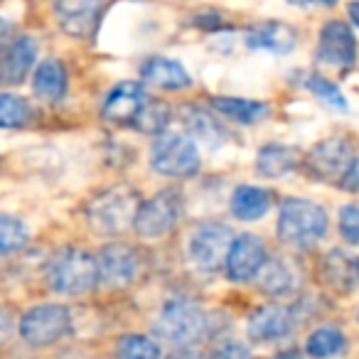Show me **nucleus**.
I'll return each mask as SVG.
<instances>
[{"instance_id":"obj_1","label":"nucleus","mask_w":359,"mask_h":359,"mask_svg":"<svg viewBox=\"0 0 359 359\" xmlns=\"http://www.w3.org/2000/svg\"><path fill=\"white\" fill-rule=\"evenodd\" d=\"M327 231V215L320 205L300 197H290L280 205L278 236L293 249H310Z\"/></svg>"},{"instance_id":"obj_2","label":"nucleus","mask_w":359,"mask_h":359,"mask_svg":"<svg viewBox=\"0 0 359 359\" xmlns=\"http://www.w3.org/2000/svg\"><path fill=\"white\" fill-rule=\"evenodd\" d=\"M138 207V195L128 185H116L86 205V219L96 234H121L126 226L133 224Z\"/></svg>"},{"instance_id":"obj_3","label":"nucleus","mask_w":359,"mask_h":359,"mask_svg":"<svg viewBox=\"0 0 359 359\" xmlns=\"http://www.w3.org/2000/svg\"><path fill=\"white\" fill-rule=\"evenodd\" d=\"M47 278H50V285L57 293L81 295L99 283L96 259L84 249H74V246L62 249L60 254L52 256Z\"/></svg>"},{"instance_id":"obj_4","label":"nucleus","mask_w":359,"mask_h":359,"mask_svg":"<svg viewBox=\"0 0 359 359\" xmlns=\"http://www.w3.org/2000/svg\"><path fill=\"white\" fill-rule=\"evenodd\" d=\"M150 163L160 175L168 177H192L202 165L197 143L182 130H165L155 138Z\"/></svg>"},{"instance_id":"obj_5","label":"nucleus","mask_w":359,"mask_h":359,"mask_svg":"<svg viewBox=\"0 0 359 359\" xmlns=\"http://www.w3.org/2000/svg\"><path fill=\"white\" fill-rule=\"evenodd\" d=\"M207 330V315L197 303L187 298H172L163 305L158 320H155V332L170 344H185L190 347L192 342L205 334Z\"/></svg>"},{"instance_id":"obj_6","label":"nucleus","mask_w":359,"mask_h":359,"mask_svg":"<svg viewBox=\"0 0 359 359\" xmlns=\"http://www.w3.org/2000/svg\"><path fill=\"white\" fill-rule=\"evenodd\" d=\"M182 212H185V205H182L180 192L163 190L150 197L148 202H140L133 219V229L143 239H160L177 226V222L182 219Z\"/></svg>"},{"instance_id":"obj_7","label":"nucleus","mask_w":359,"mask_h":359,"mask_svg":"<svg viewBox=\"0 0 359 359\" xmlns=\"http://www.w3.org/2000/svg\"><path fill=\"white\" fill-rule=\"evenodd\" d=\"M72 330V315L65 305L45 303L27 310L20 320V334L32 347H47L60 342Z\"/></svg>"},{"instance_id":"obj_8","label":"nucleus","mask_w":359,"mask_h":359,"mask_svg":"<svg viewBox=\"0 0 359 359\" xmlns=\"http://www.w3.org/2000/svg\"><path fill=\"white\" fill-rule=\"evenodd\" d=\"M234 244V231L222 222H207L197 226L190 239V259L200 271H215L224 269L229 249Z\"/></svg>"},{"instance_id":"obj_9","label":"nucleus","mask_w":359,"mask_h":359,"mask_svg":"<svg viewBox=\"0 0 359 359\" xmlns=\"http://www.w3.org/2000/svg\"><path fill=\"white\" fill-rule=\"evenodd\" d=\"M352 160H354L352 143H349L347 138L332 135V138L320 140L318 145L310 148V153L303 158V168L313 180L332 182V180L344 177V172H347V168L352 165Z\"/></svg>"},{"instance_id":"obj_10","label":"nucleus","mask_w":359,"mask_h":359,"mask_svg":"<svg viewBox=\"0 0 359 359\" xmlns=\"http://www.w3.org/2000/svg\"><path fill=\"white\" fill-rule=\"evenodd\" d=\"M99 280L109 288H126L138 278L140 256L130 244H106L96 256Z\"/></svg>"},{"instance_id":"obj_11","label":"nucleus","mask_w":359,"mask_h":359,"mask_svg":"<svg viewBox=\"0 0 359 359\" xmlns=\"http://www.w3.org/2000/svg\"><path fill=\"white\" fill-rule=\"evenodd\" d=\"M269 261L266 256V246L259 236L254 234H241L234 236V244L226 256V278L234 283H244L259 276V271L264 269V264Z\"/></svg>"},{"instance_id":"obj_12","label":"nucleus","mask_w":359,"mask_h":359,"mask_svg":"<svg viewBox=\"0 0 359 359\" xmlns=\"http://www.w3.org/2000/svg\"><path fill=\"white\" fill-rule=\"evenodd\" d=\"M318 60L323 65L337 67V69L354 65V60H357V40H354V32L349 30L347 22L330 20L320 30Z\"/></svg>"},{"instance_id":"obj_13","label":"nucleus","mask_w":359,"mask_h":359,"mask_svg":"<svg viewBox=\"0 0 359 359\" xmlns=\"http://www.w3.org/2000/svg\"><path fill=\"white\" fill-rule=\"evenodd\" d=\"M148 101L150 96L140 81H123L109 91L104 106H101V114L111 123H133L135 116L143 111Z\"/></svg>"},{"instance_id":"obj_14","label":"nucleus","mask_w":359,"mask_h":359,"mask_svg":"<svg viewBox=\"0 0 359 359\" xmlns=\"http://www.w3.org/2000/svg\"><path fill=\"white\" fill-rule=\"evenodd\" d=\"M295 327V315L293 308L278 303H269L259 308L249 320V337L254 342H273V339H283L293 332Z\"/></svg>"},{"instance_id":"obj_15","label":"nucleus","mask_w":359,"mask_h":359,"mask_svg":"<svg viewBox=\"0 0 359 359\" xmlns=\"http://www.w3.org/2000/svg\"><path fill=\"white\" fill-rule=\"evenodd\" d=\"M104 6L101 3H91V0H76V3H57L55 13L60 27L72 37L86 40L96 32L99 27V18Z\"/></svg>"},{"instance_id":"obj_16","label":"nucleus","mask_w":359,"mask_h":359,"mask_svg":"<svg viewBox=\"0 0 359 359\" xmlns=\"http://www.w3.org/2000/svg\"><path fill=\"white\" fill-rule=\"evenodd\" d=\"M37 60V42L32 37H18L0 55V84L15 86L27 76Z\"/></svg>"},{"instance_id":"obj_17","label":"nucleus","mask_w":359,"mask_h":359,"mask_svg":"<svg viewBox=\"0 0 359 359\" xmlns=\"http://www.w3.org/2000/svg\"><path fill=\"white\" fill-rule=\"evenodd\" d=\"M140 76H143L145 84H153L165 91L187 89L192 84L190 72L180 62L168 60V57H150V60H145V65L140 67Z\"/></svg>"},{"instance_id":"obj_18","label":"nucleus","mask_w":359,"mask_h":359,"mask_svg":"<svg viewBox=\"0 0 359 359\" xmlns=\"http://www.w3.org/2000/svg\"><path fill=\"white\" fill-rule=\"evenodd\" d=\"M303 163V155L298 148L293 145H280V143H271L264 145L256 155V170H259L264 177L278 180L285 175L293 172L298 165Z\"/></svg>"},{"instance_id":"obj_19","label":"nucleus","mask_w":359,"mask_h":359,"mask_svg":"<svg viewBox=\"0 0 359 359\" xmlns=\"http://www.w3.org/2000/svg\"><path fill=\"white\" fill-rule=\"evenodd\" d=\"M246 45L273 55H288L295 47V30L285 22H264L246 32Z\"/></svg>"},{"instance_id":"obj_20","label":"nucleus","mask_w":359,"mask_h":359,"mask_svg":"<svg viewBox=\"0 0 359 359\" xmlns=\"http://www.w3.org/2000/svg\"><path fill=\"white\" fill-rule=\"evenodd\" d=\"M271 205H273V195L256 185H241L231 195V215L241 222L261 219L264 215H269Z\"/></svg>"},{"instance_id":"obj_21","label":"nucleus","mask_w":359,"mask_h":359,"mask_svg":"<svg viewBox=\"0 0 359 359\" xmlns=\"http://www.w3.org/2000/svg\"><path fill=\"white\" fill-rule=\"evenodd\" d=\"M217 111L226 118L236 121V123L244 126H254L259 121L269 118L271 106L264 104V101H254V99H239V96H217L212 101Z\"/></svg>"},{"instance_id":"obj_22","label":"nucleus","mask_w":359,"mask_h":359,"mask_svg":"<svg viewBox=\"0 0 359 359\" xmlns=\"http://www.w3.org/2000/svg\"><path fill=\"white\" fill-rule=\"evenodd\" d=\"M67 84H69V76L60 60H45L37 67L35 79H32L35 94L45 101H60L67 94Z\"/></svg>"},{"instance_id":"obj_23","label":"nucleus","mask_w":359,"mask_h":359,"mask_svg":"<svg viewBox=\"0 0 359 359\" xmlns=\"http://www.w3.org/2000/svg\"><path fill=\"white\" fill-rule=\"evenodd\" d=\"M256 278H259V288L264 290L266 295H273V298L288 295L290 290L295 288V273L285 261L269 259Z\"/></svg>"},{"instance_id":"obj_24","label":"nucleus","mask_w":359,"mask_h":359,"mask_svg":"<svg viewBox=\"0 0 359 359\" xmlns=\"http://www.w3.org/2000/svg\"><path fill=\"white\" fill-rule=\"evenodd\" d=\"M187 123V130H190V138H200L205 145H210V148H217L219 143H224V128L219 126V121L212 118L207 111L202 109H185V118H182Z\"/></svg>"},{"instance_id":"obj_25","label":"nucleus","mask_w":359,"mask_h":359,"mask_svg":"<svg viewBox=\"0 0 359 359\" xmlns=\"http://www.w3.org/2000/svg\"><path fill=\"white\" fill-rule=\"evenodd\" d=\"M347 347V337H344L342 330L337 327H318L308 337L305 344V352L315 359H334L344 352Z\"/></svg>"},{"instance_id":"obj_26","label":"nucleus","mask_w":359,"mask_h":359,"mask_svg":"<svg viewBox=\"0 0 359 359\" xmlns=\"http://www.w3.org/2000/svg\"><path fill=\"white\" fill-rule=\"evenodd\" d=\"M325 273H327V280L339 290H349L357 278V261H349L344 254L339 251H332L325 261Z\"/></svg>"},{"instance_id":"obj_27","label":"nucleus","mask_w":359,"mask_h":359,"mask_svg":"<svg viewBox=\"0 0 359 359\" xmlns=\"http://www.w3.org/2000/svg\"><path fill=\"white\" fill-rule=\"evenodd\" d=\"M32 109L22 96L0 94V128H20L30 121Z\"/></svg>"},{"instance_id":"obj_28","label":"nucleus","mask_w":359,"mask_h":359,"mask_svg":"<svg viewBox=\"0 0 359 359\" xmlns=\"http://www.w3.org/2000/svg\"><path fill=\"white\" fill-rule=\"evenodd\" d=\"M27 241H30V231L20 219L0 215V254H13V251L25 249Z\"/></svg>"},{"instance_id":"obj_29","label":"nucleus","mask_w":359,"mask_h":359,"mask_svg":"<svg viewBox=\"0 0 359 359\" xmlns=\"http://www.w3.org/2000/svg\"><path fill=\"white\" fill-rule=\"evenodd\" d=\"M168 121H170L168 104H163V101H158V99H150L148 104L143 106V111L135 116L133 126L138 130H143V133H158L160 135V133H165Z\"/></svg>"},{"instance_id":"obj_30","label":"nucleus","mask_w":359,"mask_h":359,"mask_svg":"<svg viewBox=\"0 0 359 359\" xmlns=\"http://www.w3.org/2000/svg\"><path fill=\"white\" fill-rule=\"evenodd\" d=\"M116 354L118 359H160V347L145 334H126L121 337Z\"/></svg>"},{"instance_id":"obj_31","label":"nucleus","mask_w":359,"mask_h":359,"mask_svg":"<svg viewBox=\"0 0 359 359\" xmlns=\"http://www.w3.org/2000/svg\"><path fill=\"white\" fill-rule=\"evenodd\" d=\"M308 89L313 91V94L318 96L323 104H327L330 109L347 111V99H344V94L332 84V81L323 79V76H310V79H308Z\"/></svg>"},{"instance_id":"obj_32","label":"nucleus","mask_w":359,"mask_h":359,"mask_svg":"<svg viewBox=\"0 0 359 359\" xmlns=\"http://www.w3.org/2000/svg\"><path fill=\"white\" fill-rule=\"evenodd\" d=\"M339 234L347 244L359 246V207L344 205L339 210Z\"/></svg>"},{"instance_id":"obj_33","label":"nucleus","mask_w":359,"mask_h":359,"mask_svg":"<svg viewBox=\"0 0 359 359\" xmlns=\"http://www.w3.org/2000/svg\"><path fill=\"white\" fill-rule=\"evenodd\" d=\"M212 359H254V354H251L241 342H226L217 349Z\"/></svg>"},{"instance_id":"obj_34","label":"nucleus","mask_w":359,"mask_h":359,"mask_svg":"<svg viewBox=\"0 0 359 359\" xmlns=\"http://www.w3.org/2000/svg\"><path fill=\"white\" fill-rule=\"evenodd\" d=\"M339 185H342L344 190H349V192H359V158L352 160V165L347 168L344 177L339 180Z\"/></svg>"},{"instance_id":"obj_35","label":"nucleus","mask_w":359,"mask_h":359,"mask_svg":"<svg viewBox=\"0 0 359 359\" xmlns=\"http://www.w3.org/2000/svg\"><path fill=\"white\" fill-rule=\"evenodd\" d=\"M11 330H13V320H11V315H8V310L0 305V342H3V339H8Z\"/></svg>"},{"instance_id":"obj_36","label":"nucleus","mask_w":359,"mask_h":359,"mask_svg":"<svg viewBox=\"0 0 359 359\" xmlns=\"http://www.w3.org/2000/svg\"><path fill=\"white\" fill-rule=\"evenodd\" d=\"M165 359H207L202 352H197V349H192V347H185V349H177V352H172V354H168Z\"/></svg>"},{"instance_id":"obj_37","label":"nucleus","mask_w":359,"mask_h":359,"mask_svg":"<svg viewBox=\"0 0 359 359\" xmlns=\"http://www.w3.org/2000/svg\"><path fill=\"white\" fill-rule=\"evenodd\" d=\"M11 35H13V25L6 18H0V50L11 45Z\"/></svg>"},{"instance_id":"obj_38","label":"nucleus","mask_w":359,"mask_h":359,"mask_svg":"<svg viewBox=\"0 0 359 359\" xmlns=\"http://www.w3.org/2000/svg\"><path fill=\"white\" fill-rule=\"evenodd\" d=\"M347 13H349V20H352L354 25L359 27V3H352V6H347Z\"/></svg>"},{"instance_id":"obj_39","label":"nucleus","mask_w":359,"mask_h":359,"mask_svg":"<svg viewBox=\"0 0 359 359\" xmlns=\"http://www.w3.org/2000/svg\"><path fill=\"white\" fill-rule=\"evenodd\" d=\"M273 359H303V354H300V352H295V349H288V352H280V354H276Z\"/></svg>"},{"instance_id":"obj_40","label":"nucleus","mask_w":359,"mask_h":359,"mask_svg":"<svg viewBox=\"0 0 359 359\" xmlns=\"http://www.w3.org/2000/svg\"><path fill=\"white\" fill-rule=\"evenodd\" d=\"M357 278H359V261H357Z\"/></svg>"},{"instance_id":"obj_41","label":"nucleus","mask_w":359,"mask_h":359,"mask_svg":"<svg viewBox=\"0 0 359 359\" xmlns=\"http://www.w3.org/2000/svg\"><path fill=\"white\" fill-rule=\"evenodd\" d=\"M357 320H359V313H357Z\"/></svg>"}]
</instances>
